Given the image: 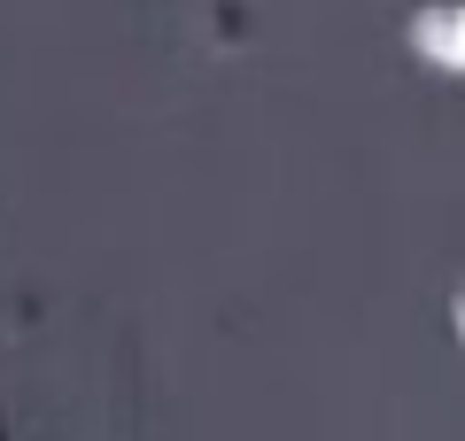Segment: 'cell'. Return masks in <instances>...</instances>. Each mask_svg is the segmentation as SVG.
Instances as JSON below:
<instances>
[{"label":"cell","instance_id":"6da1fadb","mask_svg":"<svg viewBox=\"0 0 465 441\" xmlns=\"http://www.w3.org/2000/svg\"><path fill=\"white\" fill-rule=\"evenodd\" d=\"M403 47H411V63H427L434 78L465 85V0H411V8H403Z\"/></svg>","mask_w":465,"mask_h":441},{"label":"cell","instance_id":"7a4b0ae2","mask_svg":"<svg viewBox=\"0 0 465 441\" xmlns=\"http://www.w3.org/2000/svg\"><path fill=\"white\" fill-rule=\"evenodd\" d=\"M0 441H8V418H0Z\"/></svg>","mask_w":465,"mask_h":441}]
</instances>
